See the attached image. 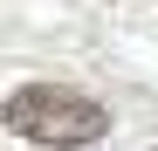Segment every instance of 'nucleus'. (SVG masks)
Wrapping results in <instances>:
<instances>
[{
  "label": "nucleus",
  "mask_w": 158,
  "mask_h": 151,
  "mask_svg": "<svg viewBox=\"0 0 158 151\" xmlns=\"http://www.w3.org/2000/svg\"><path fill=\"white\" fill-rule=\"evenodd\" d=\"M0 117H7L14 137H28L41 151H83V144H96L110 131V110L83 89H62V83H21L0 103Z\"/></svg>",
  "instance_id": "1"
}]
</instances>
